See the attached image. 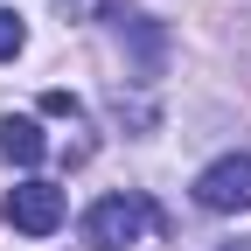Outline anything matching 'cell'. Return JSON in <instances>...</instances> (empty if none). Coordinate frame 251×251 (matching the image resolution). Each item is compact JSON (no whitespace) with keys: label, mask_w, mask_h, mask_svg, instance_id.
I'll return each mask as SVG.
<instances>
[{"label":"cell","mask_w":251,"mask_h":251,"mask_svg":"<svg viewBox=\"0 0 251 251\" xmlns=\"http://www.w3.org/2000/svg\"><path fill=\"white\" fill-rule=\"evenodd\" d=\"M0 153H7V161H21V168H35L42 153H49V140H42L35 119H0Z\"/></svg>","instance_id":"obj_4"},{"label":"cell","mask_w":251,"mask_h":251,"mask_svg":"<svg viewBox=\"0 0 251 251\" xmlns=\"http://www.w3.org/2000/svg\"><path fill=\"white\" fill-rule=\"evenodd\" d=\"M21 49H28V28H21V14H14V7H0V63H14Z\"/></svg>","instance_id":"obj_6"},{"label":"cell","mask_w":251,"mask_h":251,"mask_svg":"<svg viewBox=\"0 0 251 251\" xmlns=\"http://www.w3.org/2000/svg\"><path fill=\"white\" fill-rule=\"evenodd\" d=\"M196 202L209 216H237L251 209V153H224V161H209L196 175Z\"/></svg>","instance_id":"obj_2"},{"label":"cell","mask_w":251,"mask_h":251,"mask_svg":"<svg viewBox=\"0 0 251 251\" xmlns=\"http://www.w3.org/2000/svg\"><path fill=\"white\" fill-rule=\"evenodd\" d=\"M230 251H251V244H230Z\"/></svg>","instance_id":"obj_7"},{"label":"cell","mask_w":251,"mask_h":251,"mask_svg":"<svg viewBox=\"0 0 251 251\" xmlns=\"http://www.w3.org/2000/svg\"><path fill=\"white\" fill-rule=\"evenodd\" d=\"M56 14L63 21H112V14H126V0H56Z\"/></svg>","instance_id":"obj_5"},{"label":"cell","mask_w":251,"mask_h":251,"mask_svg":"<svg viewBox=\"0 0 251 251\" xmlns=\"http://www.w3.org/2000/svg\"><path fill=\"white\" fill-rule=\"evenodd\" d=\"M153 230V202L147 196H98L84 209V244L91 251H126Z\"/></svg>","instance_id":"obj_1"},{"label":"cell","mask_w":251,"mask_h":251,"mask_svg":"<svg viewBox=\"0 0 251 251\" xmlns=\"http://www.w3.org/2000/svg\"><path fill=\"white\" fill-rule=\"evenodd\" d=\"M0 216H7L21 237H49V230L63 224V188H56V181H21V188H7Z\"/></svg>","instance_id":"obj_3"}]
</instances>
